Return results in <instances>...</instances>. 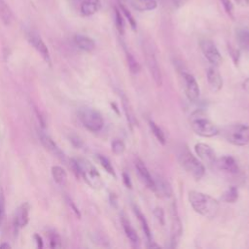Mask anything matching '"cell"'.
Returning a JSON list of instances; mask_svg holds the SVG:
<instances>
[{
    "instance_id": "36",
    "label": "cell",
    "mask_w": 249,
    "mask_h": 249,
    "mask_svg": "<svg viewBox=\"0 0 249 249\" xmlns=\"http://www.w3.org/2000/svg\"><path fill=\"white\" fill-rule=\"evenodd\" d=\"M5 215V198L3 196V192L0 189V226L2 225V222L4 220Z\"/></svg>"
},
{
    "instance_id": "27",
    "label": "cell",
    "mask_w": 249,
    "mask_h": 249,
    "mask_svg": "<svg viewBox=\"0 0 249 249\" xmlns=\"http://www.w3.org/2000/svg\"><path fill=\"white\" fill-rule=\"evenodd\" d=\"M149 126L151 128V131L152 133L155 135V137L157 138V140L161 143L162 145L165 144V136H164V133L162 132V130L160 129V126L157 125V124L152 121V120H149Z\"/></svg>"
},
{
    "instance_id": "30",
    "label": "cell",
    "mask_w": 249,
    "mask_h": 249,
    "mask_svg": "<svg viewBox=\"0 0 249 249\" xmlns=\"http://www.w3.org/2000/svg\"><path fill=\"white\" fill-rule=\"evenodd\" d=\"M123 106L124 108V113H125V116L127 118V122L129 123L130 126L134 125L135 124V119H134V116H133V112L129 106V102L128 100L126 99L125 96H123Z\"/></svg>"
},
{
    "instance_id": "21",
    "label": "cell",
    "mask_w": 249,
    "mask_h": 249,
    "mask_svg": "<svg viewBox=\"0 0 249 249\" xmlns=\"http://www.w3.org/2000/svg\"><path fill=\"white\" fill-rule=\"evenodd\" d=\"M154 182H155L154 192L160 194V196H170V195L172 194V189H171L169 183L164 178L157 175V177L154 178Z\"/></svg>"
},
{
    "instance_id": "26",
    "label": "cell",
    "mask_w": 249,
    "mask_h": 249,
    "mask_svg": "<svg viewBox=\"0 0 249 249\" xmlns=\"http://www.w3.org/2000/svg\"><path fill=\"white\" fill-rule=\"evenodd\" d=\"M52 175L53 180L60 186H64L67 182V173L59 165H54L52 167Z\"/></svg>"
},
{
    "instance_id": "12",
    "label": "cell",
    "mask_w": 249,
    "mask_h": 249,
    "mask_svg": "<svg viewBox=\"0 0 249 249\" xmlns=\"http://www.w3.org/2000/svg\"><path fill=\"white\" fill-rule=\"evenodd\" d=\"M135 169L138 174V177L140 178L141 182L150 190L154 191L155 190V182L154 178L150 174V171L148 170L147 166L144 164V162L140 159H135Z\"/></svg>"
},
{
    "instance_id": "35",
    "label": "cell",
    "mask_w": 249,
    "mask_h": 249,
    "mask_svg": "<svg viewBox=\"0 0 249 249\" xmlns=\"http://www.w3.org/2000/svg\"><path fill=\"white\" fill-rule=\"evenodd\" d=\"M60 244H61V239L59 235L55 232H52L50 234V246L52 248H57V247H60Z\"/></svg>"
},
{
    "instance_id": "25",
    "label": "cell",
    "mask_w": 249,
    "mask_h": 249,
    "mask_svg": "<svg viewBox=\"0 0 249 249\" xmlns=\"http://www.w3.org/2000/svg\"><path fill=\"white\" fill-rule=\"evenodd\" d=\"M236 41L238 46L244 50L249 52V30L240 28L236 30Z\"/></svg>"
},
{
    "instance_id": "2",
    "label": "cell",
    "mask_w": 249,
    "mask_h": 249,
    "mask_svg": "<svg viewBox=\"0 0 249 249\" xmlns=\"http://www.w3.org/2000/svg\"><path fill=\"white\" fill-rule=\"evenodd\" d=\"M72 165L79 175H81L84 180L94 189H99L102 186V180L97 169L87 160L77 159L72 160Z\"/></svg>"
},
{
    "instance_id": "3",
    "label": "cell",
    "mask_w": 249,
    "mask_h": 249,
    "mask_svg": "<svg viewBox=\"0 0 249 249\" xmlns=\"http://www.w3.org/2000/svg\"><path fill=\"white\" fill-rule=\"evenodd\" d=\"M178 160L181 166L196 180H199L202 178L205 172V168L203 163L198 158L194 156L187 147L181 148L178 153Z\"/></svg>"
},
{
    "instance_id": "20",
    "label": "cell",
    "mask_w": 249,
    "mask_h": 249,
    "mask_svg": "<svg viewBox=\"0 0 249 249\" xmlns=\"http://www.w3.org/2000/svg\"><path fill=\"white\" fill-rule=\"evenodd\" d=\"M74 42L79 49L85 52H91L95 48L94 41L90 37L83 34H76L74 36Z\"/></svg>"
},
{
    "instance_id": "17",
    "label": "cell",
    "mask_w": 249,
    "mask_h": 249,
    "mask_svg": "<svg viewBox=\"0 0 249 249\" xmlns=\"http://www.w3.org/2000/svg\"><path fill=\"white\" fill-rule=\"evenodd\" d=\"M121 224L123 226V229L124 231V233L126 235V237L129 239L130 243L134 246V247H138L140 240H139V236L136 233L135 230L132 228V226L130 225L129 221L127 220V218L123 214L121 216Z\"/></svg>"
},
{
    "instance_id": "24",
    "label": "cell",
    "mask_w": 249,
    "mask_h": 249,
    "mask_svg": "<svg viewBox=\"0 0 249 249\" xmlns=\"http://www.w3.org/2000/svg\"><path fill=\"white\" fill-rule=\"evenodd\" d=\"M0 19L5 25H10L14 20L13 12L4 0H0Z\"/></svg>"
},
{
    "instance_id": "42",
    "label": "cell",
    "mask_w": 249,
    "mask_h": 249,
    "mask_svg": "<svg viewBox=\"0 0 249 249\" xmlns=\"http://www.w3.org/2000/svg\"><path fill=\"white\" fill-rule=\"evenodd\" d=\"M10 247H11V245L8 244V243H1L0 244V248L1 249H3V248H10Z\"/></svg>"
},
{
    "instance_id": "4",
    "label": "cell",
    "mask_w": 249,
    "mask_h": 249,
    "mask_svg": "<svg viewBox=\"0 0 249 249\" xmlns=\"http://www.w3.org/2000/svg\"><path fill=\"white\" fill-rule=\"evenodd\" d=\"M222 135L232 145L245 146L249 144V125L243 124H230L223 128Z\"/></svg>"
},
{
    "instance_id": "16",
    "label": "cell",
    "mask_w": 249,
    "mask_h": 249,
    "mask_svg": "<svg viewBox=\"0 0 249 249\" xmlns=\"http://www.w3.org/2000/svg\"><path fill=\"white\" fill-rule=\"evenodd\" d=\"M215 163L221 170H225L231 174H236L239 170L237 162L231 156H224L220 159H218Z\"/></svg>"
},
{
    "instance_id": "18",
    "label": "cell",
    "mask_w": 249,
    "mask_h": 249,
    "mask_svg": "<svg viewBox=\"0 0 249 249\" xmlns=\"http://www.w3.org/2000/svg\"><path fill=\"white\" fill-rule=\"evenodd\" d=\"M101 8L100 0H83L80 4V12L85 17H89L97 13Z\"/></svg>"
},
{
    "instance_id": "37",
    "label": "cell",
    "mask_w": 249,
    "mask_h": 249,
    "mask_svg": "<svg viewBox=\"0 0 249 249\" xmlns=\"http://www.w3.org/2000/svg\"><path fill=\"white\" fill-rule=\"evenodd\" d=\"M222 6L224 7L225 11L227 12L228 15L232 16V12H233V5L231 3V0H220Z\"/></svg>"
},
{
    "instance_id": "41",
    "label": "cell",
    "mask_w": 249,
    "mask_h": 249,
    "mask_svg": "<svg viewBox=\"0 0 249 249\" xmlns=\"http://www.w3.org/2000/svg\"><path fill=\"white\" fill-rule=\"evenodd\" d=\"M235 2L241 6H247L249 3V0H235Z\"/></svg>"
},
{
    "instance_id": "9",
    "label": "cell",
    "mask_w": 249,
    "mask_h": 249,
    "mask_svg": "<svg viewBox=\"0 0 249 249\" xmlns=\"http://www.w3.org/2000/svg\"><path fill=\"white\" fill-rule=\"evenodd\" d=\"M182 81H183V88L186 96L190 101H196L199 97V87L196 80V78L189 72H182Z\"/></svg>"
},
{
    "instance_id": "34",
    "label": "cell",
    "mask_w": 249,
    "mask_h": 249,
    "mask_svg": "<svg viewBox=\"0 0 249 249\" xmlns=\"http://www.w3.org/2000/svg\"><path fill=\"white\" fill-rule=\"evenodd\" d=\"M125 149V146H124V143L120 140V139H116L112 142V151L114 154L116 155H121L124 153Z\"/></svg>"
},
{
    "instance_id": "40",
    "label": "cell",
    "mask_w": 249,
    "mask_h": 249,
    "mask_svg": "<svg viewBox=\"0 0 249 249\" xmlns=\"http://www.w3.org/2000/svg\"><path fill=\"white\" fill-rule=\"evenodd\" d=\"M171 1L173 2V4L176 7H181V6H183L187 2V0H171Z\"/></svg>"
},
{
    "instance_id": "38",
    "label": "cell",
    "mask_w": 249,
    "mask_h": 249,
    "mask_svg": "<svg viewBox=\"0 0 249 249\" xmlns=\"http://www.w3.org/2000/svg\"><path fill=\"white\" fill-rule=\"evenodd\" d=\"M154 214H155L156 218L160 221V223L161 225H163L164 215H163V211H162V209H161V208H160V207L155 208V210H154Z\"/></svg>"
},
{
    "instance_id": "10",
    "label": "cell",
    "mask_w": 249,
    "mask_h": 249,
    "mask_svg": "<svg viewBox=\"0 0 249 249\" xmlns=\"http://www.w3.org/2000/svg\"><path fill=\"white\" fill-rule=\"evenodd\" d=\"M27 40L32 45V47L40 53V55L45 59V61L51 63V54L49 49L43 41V39L41 38V36L34 31H29L27 33Z\"/></svg>"
},
{
    "instance_id": "19",
    "label": "cell",
    "mask_w": 249,
    "mask_h": 249,
    "mask_svg": "<svg viewBox=\"0 0 249 249\" xmlns=\"http://www.w3.org/2000/svg\"><path fill=\"white\" fill-rule=\"evenodd\" d=\"M40 139L41 142L43 144V146L49 151L51 152L53 155L56 156L59 159H63V153L60 151V149L58 148V146L55 144V142L47 134L41 132L40 133Z\"/></svg>"
},
{
    "instance_id": "7",
    "label": "cell",
    "mask_w": 249,
    "mask_h": 249,
    "mask_svg": "<svg viewBox=\"0 0 249 249\" xmlns=\"http://www.w3.org/2000/svg\"><path fill=\"white\" fill-rule=\"evenodd\" d=\"M144 55H145V60H146V65L149 69V72L155 82V84L158 87H160L162 84V76L161 72L158 63V60L156 58L155 53L151 46L145 45L144 47Z\"/></svg>"
},
{
    "instance_id": "1",
    "label": "cell",
    "mask_w": 249,
    "mask_h": 249,
    "mask_svg": "<svg viewBox=\"0 0 249 249\" xmlns=\"http://www.w3.org/2000/svg\"><path fill=\"white\" fill-rule=\"evenodd\" d=\"M188 199L193 209L204 218L213 219L219 212V202L207 194L197 191H190Z\"/></svg>"
},
{
    "instance_id": "33",
    "label": "cell",
    "mask_w": 249,
    "mask_h": 249,
    "mask_svg": "<svg viewBox=\"0 0 249 249\" xmlns=\"http://www.w3.org/2000/svg\"><path fill=\"white\" fill-rule=\"evenodd\" d=\"M120 10H121V12L123 13V15L126 18V19L128 20V23L130 24V26H131V28L133 29V30H135L136 29V26H137V24H136V20L134 19V18H133V16L131 15V13L122 4V5H120Z\"/></svg>"
},
{
    "instance_id": "28",
    "label": "cell",
    "mask_w": 249,
    "mask_h": 249,
    "mask_svg": "<svg viewBox=\"0 0 249 249\" xmlns=\"http://www.w3.org/2000/svg\"><path fill=\"white\" fill-rule=\"evenodd\" d=\"M237 198H238V191L234 187L229 188L227 191H225V193L222 196V199L228 203L235 202Z\"/></svg>"
},
{
    "instance_id": "23",
    "label": "cell",
    "mask_w": 249,
    "mask_h": 249,
    "mask_svg": "<svg viewBox=\"0 0 249 249\" xmlns=\"http://www.w3.org/2000/svg\"><path fill=\"white\" fill-rule=\"evenodd\" d=\"M131 6L140 12L152 11L158 7L157 0H131Z\"/></svg>"
},
{
    "instance_id": "14",
    "label": "cell",
    "mask_w": 249,
    "mask_h": 249,
    "mask_svg": "<svg viewBox=\"0 0 249 249\" xmlns=\"http://www.w3.org/2000/svg\"><path fill=\"white\" fill-rule=\"evenodd\" d=\"M29 209L30 205L28 202L21 203L15 211L14 224L18 228H23L29 221Z\"/></svg>"
},
{
    "instance_id": "13",
    "label": "cell",
    "mask_w": 249,
    "mask_h": 249,
    "mask_svg": "<svg viewBox=\"0 0 249 249\" xmlns=\"http://www.w3.org/2000/svg\"><path fill=\"white\" fill-rule=\"evenodd\" d=\"M173 215H172V223H171V233H170V246L176 247L181 234H182V224L180 221V218L178 216L177 209L175 207V204H173Z\"/></svg>"
},
{
    "instance_id": "32",
    "label": "cell",
    "mask_w": 249,
    "mask_h": 249,
    "mask_svg": "<svg viewBox=\"0 0 249 249\" xmlns=\"http://www.w3.org/2000/svg\"><path fill=\"white\" fill-rule=\"evenodd\" d=\"M97 158H98L99 162H100V163H101V165L103 166V168H104V169H105L109 174H111V175L115 176L114 167L112 166V164H111L110 160H109L106 157H104V156H102V155H97Z\"/></svg>"
},
{
    "instance_id": "8",
    "label": "cell",
    "mask_w": 249,
    "mask_h": 249,
    "mask_svg": "<svg viewBox=\"0 0 249 249\" xmlns=\"http://www.w3.org/2000/svg\"><path fill=\"white\" fill-rule=\"evenodd\" d=\"M200 50L204 57L214 66H219L222 63V55L216 45L209 39H202L199 42Z\"/></svg>"
},
{
    "instance_id": "15",
    "label": "cell",
    "mask_w": 249,
    "mask_h": 249,
    "mask_svg": "<svg viewBox=\"0 0 249 249\" xmlns=\"http://www.w3.org/2000/svg\"><path fill=\"white\" fill-rule=\"evenodd\" d=\"M206 76H207V82L210 89L213 91H219L223 87V79L220 72L217 69V66H214V65L210 66L207 69Z\"/></svg>"
},
{
    "instance_id": "5",
    "label": "cell",
    "mask_w": 249,
    "mask_h": 249,
    "mask_svg": "<svg viewBox=\"0 0 249 249\" xmlns=\"http://www.w3.org/2000/svg\"><path fill=\"white\" fill-rule=\"evenodd\" d=\"M191 126L194 132L202 137H212L219 133V128L200 112H196L191 118Z\"/></svg>"
},
{
    "instance_id": "22",
    "label": "cell",
    "mask_w": 249,
    "mask_h": 249,
    "mask_svg": "<svg viewBox=\"0 0 249 249\" xmlns=\"http://www.w3.org/2000/svg\"><path fill=\"white\" fill-rule=\"evenodd\" d=\"M133 212L136 215V217H137V219H138V221H139V223L141 225V228H142V231H143V232H144V234L146 236L147 242L148 243H152L153 242L152 241V233H151V230H150V227L148 225V222H147L145 216L142 214L140 209L137 206H135V205H133Z\"/></svg>"
},
{
    "instance_id": "39",
    "label": "cell",
    "mask_w": 249,
    "mask_h": 249,
    "mask_svg": "<svg viewBox=\"0 0 249 249\" xmlns=\"http://www.w3.org/2000/svg\"><path fill=\"white\" fill-rule=\"evenodd\" d=\"M123 180H124V185L127 187V188H131V186H132V184H131V181H130V178H129V175L127 174V173H125V172H124L123 173Z\"/></svg>"
},
{
    "instance_id": "6",
    "label": "cell",
    "mask_w": 249,
    "mask_h": 249,
    "mask_svg": "<svg viewBox=\"0 0 249 249\" xmlns=\"http://www.w3.org/2000/svg\"><path fill=\"white\" fill-rule=\"evenodd\" d=\"M79 118L83 125L89 131L97 132L103 127L104 121L101 114L92 108H82L79 111Z\"/></svg>"
},
{
    "instance_id": "31",
    "label": "cell",
    "mask_w": 249,
    "mask_h": 249,
    "mask_svg": "<svg viewBox=\"0 0 249 249\" xmlns=\"http://www.w3.org/2000/svg\"><path fill=\"white\" fill-rule=\"evenodd\" d=\"M115 24L118 29V31L121 34H124V18L122 15L121 10L118 8H115Z\"/></svg>"
},
{
    "instance_id": "29",
    "label": "cell",
    "mask_w": 249,
    "mask_h": 249,
    "mask_svg": "<svg viewBox=\"0 0 249 249\" xmlns=\"http://www.w3.org/2000/svg\"><path fill=\"white\" fill-rule=\"evenodd\" d=\"M125 56H126V61H127V65H128L130 72L133 74L138 73L140 71V64L137 62V60L127 51H125Z\"/></svg>"
},
{
    "instance_id": "11",
    "label": "cell",
    "mask_w": 249,
    "mask_h": 249,
    "mask_svg": "<svg viewBox=\"0 0 249 249\" xmlns=\"http://www.w3.org/2000/svg\"><path fill=\"white\" fill-rule=\"evenodd\" d=\"M195 151L198 159L201 162L205 163L206 165H212L216 161V157L214 150L205 143H196L195 146Z\"/></svg>"
}]
</instances>
